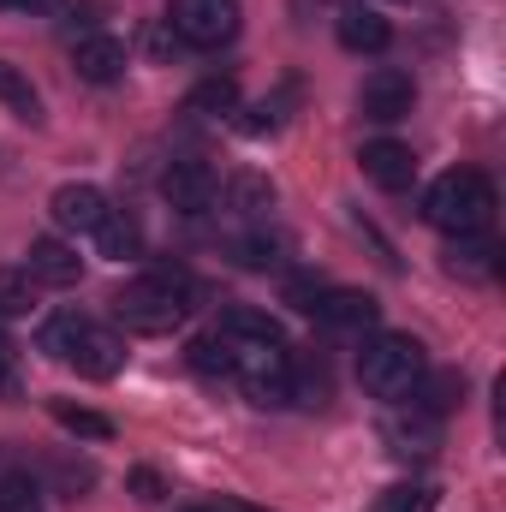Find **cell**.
Masks as SVG:
<instances>
[{"mask_svg":"<svg viewBox=\"0 0 506 512\" xmlns=\"http://www.w3.org/2000/svg\"><path fill=\"white\" fill-rule=\"evenodd\" d=\"M423 221L441 227V233H453V239L489 233V221H495V185H489V173H477V167L441 173L429 185V197H423Z\"/></svg>","mask_w":506,"mask_h":512,"instance_id":"obj_1","label":"cell"},{"mask_svg":"<svg viewBox=\"0 0 506 512\" xmlns=\"http://www.w3.org/2000/svg\"><path fill=\"white\" fill-rule=\"evenodd\" d=\"M185 298H191L185 268H155V274L131 280L126 292L114 298V316L126 322L131 334H173L185 322V310H191Z\"/></svg>","mask_w":506,"mask_h":512,"instance_id":"obj_2","label":"cell"},{"mask_svg":"<svg viewBox=\"0 0 506 512\" xmlns=\"http://www.w3.org/2000/svg\"><path fill=\"white\" fill-rule=\"evenodd\" d=\"M423 370L429 364H423V346L411 334H376L358 352V382H364V393H376V399H405Z\"/></svg>","mask_w":506,"mask_h":512,"instance_id":"obj_3","label":"cell"},{"mask_svg":"<svg viewBox=\"0 0 506 512\" xmlns=\"http://www.w3.org/2000/svg\"><path fill=\"white\" fill-rule=\"evenodd\" d=\"M233 382L251 405H292V352L280 340H233Z\"/></svg>","mask_w":506,"mask_h":512,"instance_id":"obj_4","label":"cell"},{"mask_svg":"<svg viewBox=\"0 0 506 512\" xmlns=\"http://www.w3.org/2000/svg\"><path fill=\"white\" fill-rule=\"evenodd\" d=\"M167 30L185 48H221V42L239 36V0H173Z\"/></svg>","mask_w":506,"mask_h":512,"instance_id":"obj_5","label":"cell"},{"mask_svg":"<svg viewBox=\"0 0 506 512\" xmlns=\"http://www.w3.org/2000/svg\"><path fill=\"white\" fill-rule=\"evenodd\" d=\"M358 108H364V120H376V126L405 120V114L417 108V84H411V72H399V66H376V72L364 78V90H358Z\"/></svg>","mask_w":506,"mask_h":512,"instance_id":"obj_6","label":"cell"},{"mask_svg":"<svg viewBox=\"0 0 506 512\" xmlns=\"http://www.w3.org/2000/svg\"><path fill=\"white\" fill-rule=\"evenodd\" d=\"M381 441L393 459H429L441 447V417H429L423 405H399L381 417Z\"/></svg>","mask_w":506,"mask_h":512,"instance_id":"obj_7","label":"cell"},{"mask_svg":"<svg viewBox=\"0 0 506 512\" xmlns=\"http://www.w3.org/2000/svg\"><path fill=\"white\" fill-rule=\"evenodd\" d=\"M161 197H167L179 215H209V209L221 203V179H215V167H203V161H173V167L161 173Z\"/></svg>","mask_w":506,"mask_h":512,"instance_id":"obj_8","label":"cell"},{"mask_svg":"<svg viewBox=\"0 0 506 512\" xmlns=\"http://www.w3.org/2000/svg\"><path fill=\"white\" fill-rule=\"evenodd\" d=\"M78 376H90V382H114L120 370H126V340L114 334V328H84L78 334V346H72V358H66Z\"/></svg>","mask_w":506,"mask_h":512,"instance_id":"obj_9","label":"cell"},{"mask_svg":"<svg viewBox=\"0 0 506 512\" xmlns=\"http://www.w3.org/2000/svg\"><path fill=\"white\" fill-rule=\"evenodd\" d=\"M310 316H316L322 328H334V334H370L376 316H381V304L370 292H316Z\"/></svg>","mask_w":506,"mask_h":512,"instance_id":"obj_10","label":"cell"},{"mask_svg":"<svg viewBox=\"0 0 506 512\" xmlns=\"http://www.w3.org/2000/svg\"><path fill=\"white\" fill-rule=\"evenodd\" d=\"M358 167H364V179L381 185V191H405V185L417 179V155H411L405 143H393V137L364 143V149H358Z\"/></svg>","mask_w":506,"mask_h":512,"instance_id":"obj_11","label":"cell"},{"mask_svg":"<svg viewBox=\"0 0 506 512\" xmlns=\"http://www.w3.org/2000/svg\"><path fill=\"white\" fill-rule=\"evenodd\" d=\"M131 54L120 36H78V48H72V72L84 78V84H114V78H126Z\"/></svg>","mask_w":506,"mask_h":512,"instance_id":"obj_12","label":"cell"},{"mask_svg":"<svg viewBox=\"0 0 506 512\" xmlns=\"http://www.w3.org/2000/svg\"><path fill=\"white\" fill-rule=\"evenodd\" d=\"M48 215H54V227H66V233H96L102 215H108V197H102L96 185H60V191L48 197Z\"/></svg>","mask_w":506,"mask_h":512,"instance_id":"obj_13","label":"cell"},{"mask_svg":"<svg viewBox=\"0 0 506 512\" xmlns=\"http://www.w3.org/2000/svg\"><path fill=\"white\" fill-rule=\"evenodd\" d=\"M24 274L42 280V286H78L84 256L72 251L66 239H30V262H24Z\"/></svg>","mask_w":506,"mask_h":512,"instance_id":"obj_14","label":"cell"},{"mask_svg":"<svg viewBox=\"0 0 506 512\" xmlns=\"http://www.w3.org/2000/svg\"><path fill=\"white\" fill-rule=\"evenodd\" d=\"M393 42V24L381 18L376 6H346L340 12V48H352V54H381Z\"/></svg>","mask_w":506,"mask_h":512,"instance_id":"obj_15","label":"cell"},{"mask_svg":"<svg viewBox=\"0 0 506 512\" xmlns=\"http://www.w3.org/2000/svg\"><path fill=\"white\" fill-rule=\"evenodd\" d=\"M411 405H423L429 417H447L453 405H465V376H459V370H435V376L423 370V376L411 382Z\"/></svg>","mask_w":506,"mask_h":512,"instance_id":"obj_16","label":"cell"},{"mask_svg":"<svg viewBox=\"0 0 506 512\" xmlns=\"http://www.w3.org/2000/svg\"><path fill=\"white\" fill-rule=\"evenodd\" d=\"M495 245L483 239V233H465V239H453L447 245V274H465V280H489L495 274Z\"/></svg>","mask_w":506,"mask_h":512,"instance_id":"obj_17","label":"cell"},{"mask_svg":"<svg viewBox=\"0 0 506 512\" xmlns=\"http://www.w3.org/2000/svg\"><path fill=\"white\" fill-rule=\"evenodd\" d=\"M90 239H96V251L108 256V262H126V256H137V245H143V233H137V221H131L126 209H108Z\"/></svg>","mask_w":506,"mask_h":512,"instance_id":"obj_18","label":"cell"},{"mask_svg":"<svg viewBox=\"0 0 506 512\" xmlns=\"http://www.w3.org/2000/svg\"><path fill=\"white\" fill-rule=\"evenodd\" d=\"M185 114H209V120L239 114V78H203V84L185 96Z\"/></svg>","mask_w":506,"mask_h":512,"instance_id":"obj_19","label":"cell"},{"mask_svg":"<svg viewBox=\"0 0 506 512\" xmlns=\"http://www.w3.org/2000/svg\"><path fill=\"white\" fill-rule=\"evenodd\" d=\"M84 328H90V322H84L78 310H60V316H48V322H42V334H36V346H42V352H48L54 364H66Z\"/></svg>","mask_w":506,"mask_h":512,"instance_id":"obj_20","label":"cell"},{"mask_svg":"<svg viewBox=\"0 0 506 512\" xmlns=\"http://www.w3.org/2000/svg\"><path fill=\"white\" fill-rule=\"evenodd\" d=\"M227 197H233V209H239V215L262 221V215L274 209V179H268V173H239V179L227 185Z\"/></svg>","mask_w":506,"mask_h":512,"instance_id":"obj_21","label":"cell"},{"mask_svg":"<svg viewBox=\"0 0 506 512\" xmlns=\"http://www.w3.org/2000/svg\"><path fill=\"white\" fill-rule=\"evenodd\" d=\"M221 334L227 340H280V322L251 304H233V310H221Z\"/></svg>","mask_w":506,"mask_h":512,"instance_id":"obj_22","label":"cell"},{"mask_svg":"<svg viewBox=\"0 0 506 512\" xmlns=\"http://www.w3.org/2000/svg\"><path fill=\"white\" fill-rule=\"evenodd\" d=\"M48 411H54L60 429H72V435H84V441H108V435H114V423H108L102 411H84V405H72V399H54Z\"/></svg>","mask_w":506,"mask_h":512,"instance_id":"obj_23","label":"cell"},{"mask_svg":"<svg viewBox=\"0 0 506 512\" xmlns=\"http://www.w3.org/2000/svg\"><path fill=\"white\" fill-rule=\"evenodd\" d=\"M191 370H203V376H233V340H227V334L191 340Z\"/></svg>","mask_w":506,"mask_h":512,"instance_id":"obj_24","label":"cell"},{"mask_svg":"<svg viewBox=\"0 0 506 512\" xmlns=\"http://www.w3.org/2000/svg\"><path fill=\"white\" fill-rule=\"evenodd\" d=\"M36 304V280L24 268H0V316H30Z\"/></svg>","mask_w":506,"mask_h":512,"instance_id":"obj_25","label":"cell"},{"mask_svg":"<svg viewBox=\"0 0 506 512\" xmlns=\"http://www.w3.org/2000/svg\"><path fill=\"white\" fill-rule=\"evenodd\" d=\"M0 102L18 114V120H42V102H36V90L12 72V66H0Z\"/></svg>","mask_w":506,"mask_h":512,"instance_id":"obj_26","label":"cell"},{"mask_svg":"<svg viewBox=\"0 0 506 512\" xmlns=\"http://www.w3.org/2000/svg\"><path fill=\"white\" fill-rule=\"evenodd\" d=\"M280 251H286V239H274V233H251V239L233 245V256H239L245 268H280V262H286Z\"/></svg>","mask_w":506,"mask_h":512,"instance_id":"obj_27","label":"cell"},{"mask_svg":"<svg viewBox=\"0 0 506 512\" xmlns=\"http://www.w3.org/2000/svg\"><path fill=\"white\" fill-rule=\"evenodd\" d=\"M376 512H435V489L429 483H399V489L381 495Z\"/></svg>","mask_w":506,"mask_h":512,"instance_id":"obj_28","label":"cell"},{"mask_svg":"<svg viewBox=\"0 0 506 512\" xmlns=\"http://www.w3.org/2000/svg\"><path fill=\"white\" fill-rule=\"evenodd\" d=\"M0 512H42V489L30 477H0Z\"/></svg>","mask_w":506,"mask_h":512,"instance_id":"obj_29","label":"cell"},{"mask_svg":"<svg viewBox=\"0 0 506 512\" xmlns=\"http://www.w3.org/2000/svg\"><path fill=\"white\" fill-rule=\"evenodd\" d=\"M0 399H18V352L6 334H0Z\"/></svg>","mask_w":506,"mask_h":512,"instance_id":"obj_30","label":"cell"},{"mask_svg":"<svg viewBox=\"0 0 506 512\" xmlns=\"http://www.w3.org/2000/svg\"><path fill=\"white\" fill-rule=\"evenodd\" d=\"M131 489H137V501H161V495H167L155 471H131Z\"/></svg>","mask_w":506,"mask_h":512,"instance_id":"obj_31","label":"cell"},{"mask_svg":"<svg viewBox=\"0 0 506 512\" xmlns=\"http://www.w3.org/2000/svg\"><path fill=\"white\" fill-rule=\"evenodd\" d=\"M12 6H24V12H36V18H42V12H60L66 0H12Z\"/></svg>","mask_w":506,"mask_h":512,"instance_id":"obj_32","label":"cell"},{"mask_svg":"<svg viewBox=\"0 0 506 512\" xmlns=\"http://www.w3.org/2000/svg\"><path fill=\"white\" fill-rule=\"evenodd\" d=\"M215 512H262V507H251V501H221Z\"/></svg>","mask_w":506,"mask_h":512,"instance_id":"obj_33","label":"cell"},{"mask_svg":"<svg viewBox=\"0 0 506 512\" xmlns=\"http://www.w3.org/2000/svg\"><path fill=\"white\" fill-rule=\"evenodd\" d=\"M334 6H358V0H334Z\"/></svg>","mask_w":506,"mask_h":512,"instance_id":"obj_34","label":"cell"},{"mask_svg":"<svg viewBox=\"0 0 506 512\" xmlns=\"http://www.w3.org/2000/svg\"><path fill=\"white\" fill-rule=\"evenodd\" d=\"M0 6H12V0H0Z\"/></svg>","mask_w":506,"mask_h":512,"instance_id":"obj_35","label":"cell"}]
</instances>
